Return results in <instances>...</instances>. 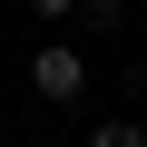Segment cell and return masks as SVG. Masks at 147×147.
<instances>
[{"mask_svg":"<svg viewBox=\"0 0 147 147\" xmlns=\"http://www.w3.org/2000/svg\"><path fill=\"white\" fill-rule=\"evenodd\" d=\"M30 88H39L49 108H79V98H88V49H79V39H49V49H30Z\"/></svg>","mask_w":147,"mask_h":147,"instance_id":"1","label":"cell"},{"mask_svg":"<svg viewBox=\"0 0 147 147\" xmlns=\"http://www.w3.org/2000/svg\"><path fill=\"white\" fill-rule=\"evenodd\" d=\"M88 147H147V127H137V118H98V127H88Z\"/></svg>","mask_w":147,"mask_h":147,"instance_id":"2","label":"cell"},{"mask_svg":"<svg viewBox=\"0 0 147 147\" xmlns=\"http://www.w3.org/2000/svg\"><path fill=\"white\" fill-rule=\"evenodd\" d=\"M30 10H39V20H69V10H88V0H30Z\"/></svg>","mask_w":147,"mask_h":147,"instance_id":"3","label":"cell"},{"mask_svg":"<svg viewBox=\"0 0 147 147\" xmlns=\"http://www.w3.org/2000/svg\"><path fill=\"white\" fill-rule=\"evenodd\" d=\"M0 147H10V137H0Z\"/></svg>","mask_w":147,"mask_h":147,"instance_id":"4","label":"cell"}]
</instances>
